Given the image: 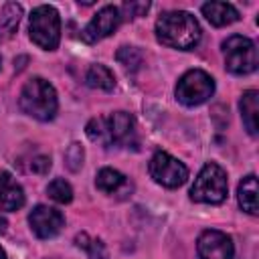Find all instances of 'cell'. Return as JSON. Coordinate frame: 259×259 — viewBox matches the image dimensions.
<instances>
[{
    "instance_id": "21",
    "label": "cell",
    "mask_w": 259,
    "mask_h": 259,
    "mask_svg": "<svg viewBox=\"0 0 259 259\" xmlns=\"http://www.w3.org/2000/svg\"><path fill=\"white\" fill-rule=\"evenodd\" d=\"M115 59H117L119 65H123V67L130 69V71H136V69H140V65H142V53H140L136 47H121V49L117 51Z\"/></svg>"
},
{
    "instance_id": "9",
    "label": "cell",
    "mask_w": 259,
    "mask_h": 259,
    "mask_svg": "<svg viewBox=\"0 0 259 259\" xmlns=\"http://www.w3.org/2000/svg\"><path fill=\"white\" fill-rule=\"evenodd\" d=\"M121 22V14H119V8L113 6V4H107L103 6L91 20L89 24L81 30V40L87 42V45H95L99 42L101 38L109 36Z\"/></svg>"
},
{
    "instance_id": "12",
    "label": "cell",
    "mask_w": 259,
    "mask_h": 259,
    "mask_svg": "<svg viewBox=\"0 0 259 259\" xmlns=\"http://www.w3.org/2000/svg\"><path fill=\"white\" fill-rule=\"evenodd\" d=\"M24 204V190L10 172H0V210H18Z\"/></svg>"
},
{
    "instance_id": "1",
    "label": "cell",
    "mask_w": 259,
    "mask_h": 259,
    "mask_svg": "<svg viewBox=\"0 0 259 259\" xmlns=\"http://www.w3.org/2000/svg\"><path fill=\"white\" fill-rule=\"evenodd\" d=\"M156 38L166 47L190 51L200 42V24L186 10H168L156 20Z\"/></svg>"
},
{
    "instance_id": "20",
    "label": "cell",
    "mask_w": 259,
    "mask_h": 259,
    "mask_svg": "<svg viewBox=\"0 0 259 259\" xmlns=\"http://www.w3.org/2000/svg\"><path fill=\"white\" fill-rule=\"evenodd\" d=\"M47 192H49V196H51L55 202H59V204H67V202L73 200V188H71V184H69L67 180H63V178H55L53 182H49Z\"/></svg>"
},
{
    "instance_id": "7",
    "label": "cell",
    "mask_w": 259,
    "mask_h": 259,
    "mask_svg": "<svg viewBox=\"0 0 259 259\" xmlns=\"http://www.w3.org/2000/svg\"><path fill=\"white\" fill-rule=\"evenodd\" d=\"M212 93H214V79L202 69L186 71L176 83V99L186 107H194L208 101Z\"/></svg>"
},
{
    "instance_id": "17",
    "label": "cell",
    "mask_w": 259,
    "mask_h": 259,
    "mask_svg": "<svg viewBox=\"0 0 259 259\" xmlns=\"http://www.w3.org/2000/svg\"><path fill=\"white\" fill-rule=\"evenodd\" d=\"M85 81L89 87L93 89H101V91H111L115 87V77L113 73L105 67V65H91L87 69V75H85Z\"/></svg>"
},
{
    "instance_id": "8",
    "label": "cell",
    "mask_w": 259,
    "mask_h": 259,
    "mask_svg": "<svg viewBox=\"0 0 259 259\" xmlns=\"http://www.w3.org/2000/svg\"><path fill=\"white\" fill-rule=\"evenodd\" d=\"M148 170L150 176L166 188H178L188 178V168L168 152H156L150 160Z\"/></svg>"
},
{
    "instance_id": "4",
    "label": "cell",
    "mask_w": 259,
    "mask_h": 259,
    "mask_svg": "<svg viewBox=\"0 0 259 259\" xmlns=\"http://www.w3.org/2000/svg\"><path fill=\"white\" fill-rule=\"evenodd\" d=\"M28 34L36 47L45 51H55L61 40V18L57 8L49 4L36 6L30 14Z\"/></svg>"
},
{
    "instance_id": "11",
    "label": "cell",
    "mask_w": 259,
    "mask_h": 259,
    "mask_svg": "<svg viewBox=\"0 0 259 259\" xmlns=\"http://www.w3.org/2000/svg\"><path fill=\"white\" fill-rule=\"evenodd\" d=\"M196 251L200 259H233L235 247L227 233L223 231H202L196 241Z\"/></svg>"
},
{
    "instance_id": "27",
    "label": "cell",
    "mask_w": 259,
    "mask_h": 259,
    "mask_svg": "<svg viewBox=\"0 0 259 259\" xmlns=\"http://www.w3.org/2000/svg\"><path fill=\"white\" fill-rule=\"evenodd\" d=\"M0 65H2V57H0Z\"/></svg>"
},
{
    "instance_id": "5",
    "label": "cell",
    "mask_w": 259,
    "mask_h": 259,
    "mask_svg": "<svg viewBox=\"0 0 259 259\" xmlns=\"http://www.w3.org/2000/svg\"><path fill=\"white\" fill-rule=\"evenodd\" d=\"M227 174L225 170L214 164V162H206L198 176L194 178V184L190 188V198L194 202H204V204H219L227 198Z\"/></svg>"
},
{
    "instance_id": "3",
    "label": "cell",
    "mask_w": 259,
    "mask_h": 259,
    "mask_svg": "<svg viewBox=\"0 0 259 259\" xmlns=\"http://www.w3.org/2000/svg\"><path fill=\"white\" fill-rule=\"evenodd\" d=\"M18 105L26 115L38 121H51L57 115V107H59L57 91L47 79L34 77L24 83L18 97Z\"/></svg>"
},
{
    "instance_id": "19",
    "label": "cell",
    "mask_w": 259,
    "mask_h": 259,
    "mask_svg": "<svg viewBox=\"0 0 259 259\" xmlns=\"http://www.w3.org/2000/svg\"><path fill=\"white\" fill-rule=\"evenodd\" d=\"M75 245H77L79 249H83L91 259H107L105 245H103L99 239L89 237L87 233H79V235L75 237Z\"/></svg>"
},
{
    "instance_id": "23",
    "label": "cell",
    "mask_w": 259,
    "mask_h": 259,
    "mask_svg": "<svg viewBox=\"0 0 259 259\" xmlns=\"http://www.w3.org/2000/svg\"><path fill=\"white\" fill-rule=\"evenodd\" d=\"M150 8V2H125L119 6V14H121V20L123 18H138L142 14H146Z\"/></svg>"
},
{
    "instance_id": "24",
    "label": "cell",
    "mask_w": 259,
    "mask_h": 259,
    "mask_svg": "<svg viewBox=\"0 0 259 259\" xmlns=\"http://www.w3.org/2000/svg\"><path fill=\"white\" fill-rule=\"evenodd\" d=\"M30 170H32L34 174H47V172L51 170V158L45 156V154L34 156V158L30 160Z\"/></svg>"
},
{
    "instance_id": "10",
    "label": "cell",
    "mask_w": 259,
    "mask_h": 259,
    "mask_svg": "<svg viewBox=\"0 0 259 259\" xmlns=\"http://www.w3.org/2000/svg\"><path fill=\"white\" fill-rule=\"evenodd\" d=\"M28 225L32 229V233L38 239H51L55 235L61 233V229L65 227V217L61 210L47 206V204H38L30 210L28 214Z\"/></svg>"
},
{
    "instance_id": "13",
    "label": "cell",
    "mask_w": 259,
    "mask_h": 259,
    "mask_svg": "<svg viewBox=\"0 0 259 259\" xmlns=\"http://www.w3.org/2000/svg\"><path fill=\"white\" fill-rule=\"evenodd\" d=\"M200 10L212 26H227L239 20V10L229 2H206Z\"/></svg>"
},
{
    "instance_id": "2",
    "label": "cell",
    "mask_w": 259,
    "mask_h": 259,
    "mask_svg": "<svg viewBox=\"0 0 259 259\" xmlns=\"http://www.w3.org/2000/svg\"><path fill=\"white\" fill-rule=\"evenodd\" d=\"M134 117L125 111H115L103 117H93L85 132L89 140L111 148V146H127L134 144Z\"/></svg>"
},
{
    "instance_id": "15",
    "label": "cell",
    "mask_w": 259,
    "mask_h": 259,
    "mask_svg": "<svg viewBox=\"0 0 259 259\" xmlns=\"http://www.w3.org/2000/svg\"><path fill=\"white\" fill-rule=\"evenodd\" d=\"M237 198H239V206L249 212V214H257L259 212V204H257V176L249 174L239 182L237 188Z\"/></svg>"
},
{
    "instance_id": "16",
    "label": "cell",
    "mask_w": 259,
    "mask_h": 259,
    "mask_svg": "<svg viewBox=\"0 0 259 259\" xmlns=\"http://www.w3.org/2000/svg\"><path fill=\"white\" fill-rule=\"evenodd\" d=\"M22 18V6L18 2H6L2 12H0V40H8Z\"/></svg>"
},
{
    "instance_id": "22",
    "label": "cell",
    "mask_w": 259,
    "mask_h": 259,
    "mask_svg": "<svg viewBox=\"0 0 259 259\" xmlns=\"http://www.w3.org/2000/svg\"><path fill=\"white\" fill-rule=\"evenodd\" d=\"M83 158H85L83 146L77 144V142H73V144L67 148V152H65V164H67V168H69L71 172H77V170L83 166Z\"/></svg>"
},
{
    "instance_id": "25",
    "label": "cell",
    "mask_w": 259,
    "mask_h": 259,
    "mask_svg": "<svg viewBox=\"0 0 259 259\" xmlns=\"http://www.w3.org/2000/svg\"><path fill=\"white\" fill-rule=\"evenodd\" d=\"M6 225H8V223H6V219H4L2 214H0V235H2L4 231H6Z\"/></svg>"
},
{
    "instance_id": "6",
    "label": "cell",
    "mask_w": 259,
    "mask_h": 259,
    "mask_svg": "<svg viewBox=\"0 0 259 259\" xmlns=\"http://www.w3.org/2000/svg\"><path fill=\"white\" fill-rule=\"evenodd\" d=\"M225 67L233 75H249L257 69V47L251 38L243 34H231L223 40Z\"/></svg>"
},
{
    "instance_id": "14",
    "label": "cell",
    "mask_w": 259,
    "mask_h": 259,
    "mask_svg": "<svg viewBox=\"0 0 259 259\" xmlns=\"http://www.w3.org/2000/svg\"><path fill=\"white\" fill-rule=\"evenodd\" d=\"M239 107H241V117H243V123H245V130L251 134V136H257V113H259V93L255 89H247L243 95H241V101H239Z\"/></svg>"
},
{
    "instance_id": "26",
    "label": "cell",
    "mask_w": 259,
    "mask_h": 259,
    "mask_svg": "<svg viewBox=\"0 0 259 259\" xmlns=\"http://www.w3.org/2000/svg\"><path fill=\"white\" fill-rule=\"evenodd\" d=\"M0 259H6V253H4V249L0 247Z\"/></svg>"
},
{
    "instance_id": "18",
    "label": "cell",
    "mask_w": 259,
    "mask_h": 259,
    "mask_svg": "<svg viewBox=\"0 0 259 259\" xmlns=\"http://www.w3.org/2000/svg\"><path fill=\"white\" fill-rule=\"evenodd\" d=\"M123 184H125V176L113 168H101L95 176V186L103 192H115Z\"/></svg>"
}]
</instances>
